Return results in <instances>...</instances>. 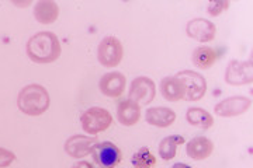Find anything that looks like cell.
Masks as SVG:
<instances>
[{"label":"cell","mask_w":253,"mask_h":168,"mask_svg":"<svg viewBox=\"0 0 253 168\" xmlns=\"http://www.w3.org/2000/svg\"><path fill=\"white\" fill-rule=\"evenodd\" d=\"M146 124L158 126V128H169L176 121V114L170 108L166 106H152L146 109L145 114Z\"/></svg>","instance_id":"13"},{"label":"cell","mask_w":253,"mask_h":168,"mask_svg":"<svg viewBox=\"0 0 253 168\" xmlns=\"http://www.w3.org/2000/svg\"><path fill=\"white\" fill-rule=\"evenodd\" d=\"M49 104H51L49 94L45 87L40 84H28L18 93L17 106L26 115H42L49 108Z\"/></svg>","instance_id":"2"},{"label":"cell","mask_w":253,"mask_h":168,"mask_svg":"<svg viewBox=\"0 0 253 168\" xmlns=\"http://www.w3.org/2000/svg\"><path fill=\"white\" fill-rule=\"evenodd\" d=\"M91 168H101V167H91ZM103 168H109V167H103Z\"/></svg>","instance_id":"26"},{"label":"cell","mask_w":253,"mask_h":168,"mask_svg":"<svg viewBox=\"0 0 253 168\" xmlns=\"http://www.w3.org/2000/svg\"><path fill=\"white\" fill-rule=\"evenodd\" d=\"M176 77L180 80L186 96V101H199L207 93V81L203 74L194 70H183L176 74Z\"/></svg>","instance_id":"4"},{"label":"cell","mask_w":253,"mask_h":168,"mask_svg":"<svg viewBox=\"0 0 253 168\" xmlns=\"http://www.w3.org/2000/svg\"><path fill=\"white\" fill-rule=\"evenodd\" d=\"M126 84V76L121 71H110L103 74V77L100 79L99 87L106 97L117 98L124 93Z\"/></svg>","instance_id":"12"},{"label":"cell","mask_w":253,"mask_h":168,"mask_svg":"<svg viewBox=\"0 0 253 168\" xmlns=\"http://www.w3.org/2000/svg\"><path fill=\"white\" fill-rule=\"evenodd\" d=\"M14 160H16V154L13 151L0 147V168L9 167L11 166V163H14Z\"/></svg>","instance_id":"23"},{"label":"cell","mask_w":253,"mask_h":168,"mask_svg":"<svg viewBox=\"0 0 253 168\" xmlns=\"http://www.w3.org/2000/svg\"><path fill=\"white\" fill-rule=\"evenodd\" d=\"M93 160L100 167L114 168L121 161V150L113 142H99L91 151Z\"/></svg>","instance_id":"10"},{"label":"cell","mask_w":253,"mask_h":168,"mask_svg":"<svg viewBox=\"0 0 253 168\" xmlns=\"http://www.w3.org/2000/svg\"><path fill=\"white\" fill-rule=\"evenodd\" d=\"M26 52L36 63H52L61 56V42L51 31H40L28 39Z\"/></svg>","instance_id":"1"},{"label":"cell","mask_w":253,"mask_h":168,"mask_svg":"<svg viewBox=\"0 0 253 168\" xmlns=\"http://www.w3.org/2000/svg\"><path fill=\"white\" fill-rule=\"evenodd\" d=\"M186 119L191 126H196L199 129H210L212 125H214V118L212 115L203 109V108H199V106H193V108H189L187 112H186Z\"/></svg>","instance_id":"18"},{"label":"cell","mask_w":253,"mask_h":168,"mask_svg":"<svg viewBox=\"0 0 253 168\" xmlns=\"http://www.w3.org/2000/svg\"><path fill=\"white\" fill-rule=\"evenodd\" d=\"M81 124L86 133L97 134L109 129L110 125L113 124V116L106 108L91 106L82 114Z\"/></svg>","instance_id":"3"},{"label":"cell","mask_w":253,"mask_h":168,"mask_svg":"<svg viewBox=\"0 0 253 168\" xmlns=\"http://www.w3.org/2000/svg\"><path fill=\"white\" fill-rule=\"evenodd\" d=\"M141 118V106L131 100H123L117 105L118 122L124 126H134Z\"/></svg>","instance_id":"15"},{"label":"cell","mask_w":253,"mask_h":168,"mask_svg":"<svg viewBox=\"0 0 253 168\" xmlns=\"http://www.w3.org/2000/svg\"><path fill=\"white\" fill-rule=\"evenodd\" d=\"M252 106V100L244 96H235V97H229L222 100L221 102H218L214 112L218 116L222 118H232V116L242 115L245 112H248V109Z\"/></svg>","instance_id":"9"},{"label":"cell","mask_w":253,"mask_h":168,"mask_svg":"<svg viewBox=\"0 0 253 168\" xmlns=\"http://www.w3.org/2000/svg\"><path fill=\"white\" fill-rule=\"evenodd\" d=\"M97 143L99 140L94 136L73 134L65 142V153L72 159H82L89 156Z\"/></svg>","instance_id":"8"},{"label":"cell","mask_w":253,"mask_h":168,"mask_svg":"<svg viewBox=\"0 0 253 168\" xmlns=\"http://www.w3.org/2000/svg\"><path fill=\"white\" fill-rule=\"evenodd\" d=\"M131 163L135 168H152L156 164V157L152 154V151L148 147H141L132 156Z\"/></svg>","instance_id":"21"},{"label":"cell","mask_w":253,"mask_h":168,"mask_svg":"<svg viewBox=\"0 0 253 168\" xmlns=\"http://www.w3.org/2000/svg\"><path fill=\"white\" fill-rule=\"evenodd\" d=\"M156 96V86L154 80L145 76H139L132 80L129 91H128V100L136 102L138 105H148L155 100Z\"/></svg>","instance_id":"6"},{"label":"cell","mask_w":253,"mask_h":168,"mask_svg":"<svg viewBox=\"0 0 253 168\" xmlns=\"http://www.w3.org/2000/svg\"><path fill=\"white\" fill-rule=\"evenodd\" d=\"M229 7V1L222 0V1H211L207 6V13L211 17H217L222 11H225Z\"/></svg>","instance_id":"22"},{"label":"cell","mask_w":253,"mask_h":168,"mask_svg":"<svg viewBox=\"0 0 253 168\" xmlns=\"http://www.w3.org/2000/svg\"><path fill=\"white\" fill-rule=\"evenodd\" d=\"M191 61L194 63V66H197L203 70H207L217 62V52L210 46H199L193 51Z\"/></svg>","instance_id":"19"},{"label":"cell","mask_w":253,"mask_h":168,"mask_svg":"<svg viewBox=\"0 0 253 168\" xmlns=\"http://www.w3.org/2000/svg\"><path fill=\"white\" fill-rule=\"evenodd\" d=\"M214 151V143L206 136H197L191 139L186 146V153L190 159L200 161L208 159Z\"/></svg>","instance_id":"14"},{"label":"cell","mask_w":253,"mask_h":168,"mask_svg":"<svg viewBox=\"0 0 253 168\" xmlns=\"http://www.w3.org/2000/svg\"><path fill=\"white\" fill-rule=\"evenodd\" d=\"M161 93H162V97L166 101H170V102H176V101H180L184 100L186 96V91L184 87L181 84V81L176 76H168L161 81Z\"/></svg>","instance_id":"17"},{"label":"cell","mask_w":253,"mask_h":168,"mask_svg":"<svg viewBox=\"0 0 253 168\" xmlns=\"http://www.w3.org/2000/svg\"><path fill=\"white\" fill-rule=\"evenodd\" d=\"M186 33L190 38L199 42H210L215 38L217 28L214 23L206 18H193L186 26Z\"/></svg>","instance_id":"11"},{"label":"cell","mask_w":253,"mask_h":168,"mask_svg":"<svg viewBox=\"0 0 253 168\" xmlns=\"http://www.w3.org/2000/svg\"><path fill=\"white\" fill-rule=\"evenodd\" d=\"M170 168H193L187 166V164H184V163H176V164H173Z\"/></svg>","instance_id":"25"},{"label":"cell","mask_w":253,"mask_h":168,"mask_svg":"<svg viewBox=\"0 0 253 168\" xmlns=\"http://www.w3.org/2000/svg\"><path fill=\"white\" fill-rule=\"evenodd\" d=\"M184 143V137L180 134H173L162 139V142L159 144V157H162L165 161L174 159L177 147Z\"/></svg>","instance_id":"20"},{"label":"cell","mask_w":253,"mask_h":168,"mask_svg":"<svg viewBox=\"0 0 253 168\" xmlns=\"http://www.w3.org/2000/svg\"><path fill=\"white\" fill-rule=\"evenodd\" d=\"M34 17L40 24H52L59 17V7L52 0H40L34 6Z\"/></svg>","instance_id":"16"},{"label":"cell","mask_w":253,"mask_h":168,"mask_svg":"<svg viewBox=\"0 0 253 168\" xmlns=\"http://www.w3.org/2000/svg\"><path fill=\"white\" fill-rule=\"evenodd\" d=\"M93 166H91L90 163H87V161H79L78 164H75L73 166V168H91Z\"/></svg>","instance_id":"24"},{"label":"cell","mask_w":253,"mask_h":168,"mask_svg":"<svg viewBox=\"0 0 253 168\" xmlns=\"http://www.w3.org/2000/svg\"><path fill=\"white\" fill-rule=\"evenodd\" d=\"M225 81L231 86H244L253 81L252 59L249 61H231L226 66Z\"/></svg>","instance_id":"7"},{"label":"cell","mask_w":253,"mask_h":168,"mask_svg":"<svg viewBox=\"0 0 253 168\" xmlns=\"http://www.w3.org/2000/svg\"><path fill=\"white\" fill-rule=\"evenodd\" d=\"M124 48L116 36H106L97 48V59L104 67H116L123 61Z\"/></svg>","instance_id":"5"}]
</instances>
